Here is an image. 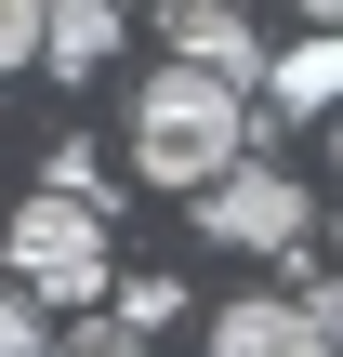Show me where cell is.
Returning a JSON list of instances; mask_svg holds the SVG:
<instances>
[{
    "label": "cell",
    "instance_id": "cell-1",
    "mask_svg": "<svg viewBox=\"0 0 343 357\" xmlns=\"http://www.w3.org/2000/svg\"><path fill=\"white\" fill-rule=\"evenodd\" d=\"M225 159H251V93H225V79H198V66L159 53V79L132 93V172L159 199H198Z\"/></svg>",
    "mask_w": 343,
    "mask_h": 357
},
{
    "label": "cell",
    "instance_id": "cell-2",
    "mask_svg": "<svg viewBox=\"0 0 343 357\" xmlns=\"http://www.w3.org/2000/svg\"><path fill=\"white\" fill-rule=\"evenodd\" d=\"M0 238H13L26 305H93V291L119 278V265H106V212H93V199H66V185H40V199H26Z\"/></svg>",
    "mask_w": 343,
    "mask_h": 357
},
{
    "label": "cell",
    "instance_id": "cell-3",
    "mask_svg": "<svg viewBox=\"0 0 343 357\" xmlns=\"http://www.w3.org/2000/svg\"><path fill=\"white\" fill-rule=\"evenodd\" d=\"M198 238H225V252H304L317 238V185L304 172H264V159H225L198 185Z\"/></svg>",
    "mask_w": 343,
    "mask_h": 357
},
{
    "label": "cell",
    "instance_id": "cell-4",
    "mask_svg": "<svg viewBox=\"0 0 343 357\" xmlns=\"http://www.w3.org/2000/svg\"><path fill=\"white\" fill-rule=\"evenodd\" d=\"M330 278H304V291H238V305H212V357H330Z\"/></svg>",
    "mask_w": 343,
    "mask_h": 357
},
{
    "label": "cell",
    "instance_id": "cell-5",
    "mask_svg": "<svg viewBox=\"0 0 343 357\" xmlns=\"http://www.w3.org/2000/svg\"><path fill=\"white\" fill-rule=\"evenodd\" d=\"M159 53L198 66V79H225V93L264 79V26H251V0H159Z\"/></svg>",
    "mask_w": 343,
    "mask_h": 357
},
{
    "label": "cell",
    "instance_id": "cell-6",
    "mask_svg": "<svg viewBox=\"0 0 343 357\" xmlns=\"http://www.w3.org/2000/svg\"><path fill=\"white\" fill-rule=\"evenodd\" d=\"M119 53V0H40V66L53 79H106Z\"/></svg>",
    "mask_w": 343,
    "mask_h": 357
},
{
    "label": "cell",
    "instance_id": "cell-7",
    "mask_svg": "<svg viewBox=\"0 0 343 357\" xmlns=\"http://www.w3.org/2000/svg\"><path fill=\"white\" fill-rule=\"evenodd\" d=\"M278 119H330V93H343V53H330V26L317 40H291V53H264V79H251Z\"/></svg>",
    "mask_w": 343,
    "mask_h": 357
},
{
    "label": "cell",
    "instance_id": "cell-8",
    "mask_svg": "<svg viewBox=\"0 0 343 357\" xmlns=\"http://www.w3.org/2000/svg\"><path fill=\"white\" fill-rule=\"evenodd\" d=\"M66 357H159V331H132V318H79Z\"/></svg>",
    "mask_w": 343,
    "mask_h": 357
},
{
    "label": "cell",
    "instance_id": "cell-9",
    "mask_svg": "<svg viewBox=\"0 0 343 357\" xmlns=\"http://www.w3.org/2000/svg\"><path fill=\"white\" fill-rule=\"evenodd\" d=\"M40 66V0H0V79Z\"/></svg>",
    "mask_w": 343,
    "mask_h": 357
},
{
    "label": "cell",
    "instance_id": "cell-10",
    "mask_svg": "<svg viewBox=\"0 0 343 357\" xmlns=\"http://www.w3.org/2000/svg\"><path fill=\"white\" fill-rule=\"evenodd\" d=\"M0 357H53V331H40V305H26V291H0Z\"/></svg>",
    "mask_w": 343,
    "mask_h": 357
},
{
    "label": "cell",
    "instance_id": "cell-11",
    "mask_svg": "<svg viewBox=\"0 0 343 357\" xmlns=\"http://www.w3.org/2000/svg\"><path fill=\"white\" fill-rule=\"evenodd\" d=\"M119 318H132V331H159V318H185V291H172V278H132V291H119Z\"/></svg>",
    "mask_w": 343,
    "mask_h": 357
},
{
    "label": "cell",
    "instance_id": "cell-12",
    "mask_svg": "<svg viewBox=\"0 0 343 357\" xmlns=\"http://www.w3.org/2000/svg\"><path fill=\"white\" fill-rule=\"evenodd\" d=\"M291 13H304V26H330V13H343V0H291Z\"/></svg>",
    "mask_w": 343,
    "mask_h": 357
}]
</instances>
